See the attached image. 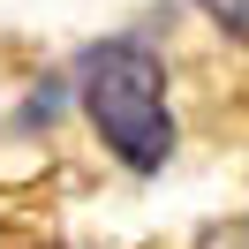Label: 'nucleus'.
Masks as SVG:
<instances>
[{"mask_svg":"<svg viewBox=\"0 0 249 249\" xmlns=\"http://www.w3.org/2000/svg\"><path fill=\"white\" fill-rule=\"evenodd\" d=\"M68 83H76L83 98V121L98 128V143H106L113 159H121L128 174H159L174 159V98H166V68H159V46L151 38H98V46L76 53V68H68Z\"/></svg>","mask_w":249,"mask_h":249,"instance_id":"f257e3e1","label":"nucleus"},{"mask_svg":"<svg viewBox=\"0 0 249 249\" xmlns=\"http://www.w3.org/2000/svg\"><path fill=\"white\" fill-rule=\"evenodd\" d=\"M196 8H204L227 38H242V46H249V0H196Z\"/></svg>","mask_w":249,"mask_h":249,"instance_id":"f03ea898","label":"nucleus"}]
</instances>
